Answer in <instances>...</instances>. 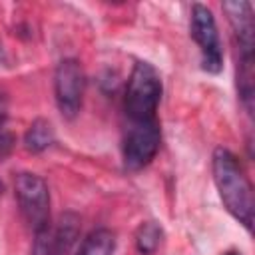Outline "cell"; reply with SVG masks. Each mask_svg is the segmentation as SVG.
<instances>
[{
    "label": "cell",
    "instance_id": "cell-1",
    "mask_svg": "<svg viewBox=\"0 0 255 255\" xmlns=\"http://www.w3.org/2000/svg\"><path fill=\"white\" fill-rule=\"evenodd\" d=\"M213 181L219 191V197L225 209L245 225V229L253 227V187L249 177L245 175L237 157L225 149L217 147L211 159Z\"/></svg>",
    "mask_w": 255,
    "mask_h": 255
},
{
    "label": "cell",
    "instance_id": "cell-2",
    "mask_svg": "<svg viewBox=\"0 0 255 255\" xmlns=\"http://www.w3.org/2000/svg\"><path fill=\"white\" fill-rule=\"evenodd\" d=\"M14 193L20 205V213L34 231V255H48L52 245L50 229V191L46 181L30 171L16 175Z\"/></svg>",
    "mask_w": 255,
    "mask_h": 255
},
{
    "label": "cell",
    "instance_id": "cell-3",
    "mask_svg": "<svg viewBox=\"0 0 255 255\" xmlns=\"http://www.w3.org/2000/svg\"><path fill=\"white\" fill-rule=\"evenodd\" d=\"M161 78L147 62H135L128 86L124 108L129 122H151L161 100Z\"/></svg>",
    "mask_w": 255,
    "mask_h": 255
},
{
    "label": "cell",
    "instance_id": "cell-4",
    "mask_svg": "<svg viewBox=\"0 0 255 255\" xmlns=\"http://www.w3.org/2000/svg\"><path fill=\"white\" fill-rule=\"evenodd\" d=\"M161 141L157 120L151 122H129V128L124 135V165L129 171L145 167L157 153Z\"/></svg>",
    "mask_w": 255,
    "mask_h": 255
},
{
    "label": "cell",
    "instance_id": "cell-5",
    "mask_svg": "<svg viewBox=\"0 0 255 255\" xmlns=\"http://www.w3.org/2000/svg\"><path fill=\"white\" fill-rule=\"evenodd\" d=\"M84 90H86V76L80 62L74 58L62 60L54 74V94H56L58 110L62 112L64 118L72 120L78 116L84 100Z\"/></svg>",
    "mask_w": 255,
    "mask_h": 255
},
{
    "label": "cell",
    "instance_id": "cell-6",
    "mask_svg": "<svg viewBox=\"0 0 255 255\" xmlns=\"http://www.w3.org/2000/svg\"><path fill=\"white\" fill-rule=\"evenodd\" d=\"M191 36L201 50L203 70L217 74L223 66L221 42H219L215 18H213L211 10L203 4H193V8H191Z\"/></svg>",
    "mask_w": 255,
    "mask_h": 255
},
{
    "label": "cell",
    "instance_id": "cell-7",
    "mask_svg": "<svg viewBox=\"0 0 255 255\" xmlns=\"http://www.w3.org/2000/svg\"><path fill=\"white\" fill-rule=\"evenodd\" d=\"M223 10L229 18V24L235 32L239 52L243 58H253V10L249 2L235 0V2H223Z\"/></svg>",
    "mask_w": 255,
    "mask_h": 255
},
{
    "label": "cell",
    "instance_id": "cell-8",
    "mask_svg": "<svg viewBox=\"0 0 255 255\" xmlns=\"http://www.w3.org/2000/svg\"><path fill=\"white\" fill-rule=\"evenodd\" d=\"M114 249H116L114 231L100 227V229H94L88 233V237L84 239V243L76 255H112Z\"/></svg>",
    "mask_w": 255,
    "mask_h": 255
},
{
    "label": "cell",
    "instance_id": "cell-9",
    "mask_svg": "<svg viewBox=\"0 0 255 255\" xmlns=\"http://www.w3.org/2000/svg\"><path fill=\"white\" fill-rule=\"evenodd\" d=\"M54 141V129H52V124L48 120H34L24 135V143H26V149L28 151H44L46 147H50Z\"/></svg>",
    "mask_w": 255,
    "mask_h": 255
},
{
    "label": "cell",
    "instance_id": "cell-10",
    "mask_svg": "<svg viewBox=\"0 0 255 255\" xmlns=\"http://www.w3.org/2000/svg\"><path fill=\"white\" fill-rule=\"evenodd\" d=\"M161 227L155 221H145L135 231V247L141 255H151L161 243Z\"/></svg>",
    "mask_w": 255,
    "mask_h": 255
},
{
    "label": "cell",
    "instance_id": "cell-11",
    "mask_svg": "<svg viewBox=\"0 0 255 255\" xmlns=\"http://www.w3.org/2000/svg\"><path fill=\"white\" fill-rule=\"evenodd\" d=\"M6 112H8V100H6V94L0 92V128L6 120Z\"/></svg>",
    "mask_w": 255,
    "mask_h": 255
},
{
    "label": "cell",
    "instance_id": "cell-12",
    "mask_svg": "<svg viewBox=\"0 0 255 255\" xmlns=\"http://www.w3.org/2000/svg\"><path fill=\"white\" fill-rule=\"evenodd\" d=\"M227 255H239V253H235V251H229V253H227Z\"/></svg>",
    "mask_w": 255,
    "mask_h": 255
}]
</instances>
